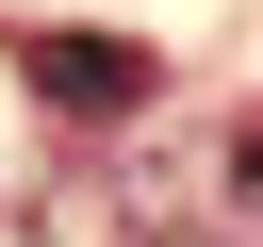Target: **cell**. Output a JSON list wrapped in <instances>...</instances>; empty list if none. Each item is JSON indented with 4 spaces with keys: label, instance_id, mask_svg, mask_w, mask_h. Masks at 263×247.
Wrapping results in <instances>:
<instances>
[{
    "label": "cell",
    "instance_id": "2",
    "mask_svg": "<svg viewBox=\"0 0 263 247\" xmlns=\"http://www.w3.org/2000/svg\"><path fill=\"white\" fill-rule=\"evenodd\" d=\"M230 198H247V214H263V132H230Z\"/></svg>",
    "mask_w": 263,
    "mask_h": 247
},
{
    "label": "cell",
    "instance_id": "3",
    "mask_svg": "<svg viewBox=\"0 0 263 247\" xmlns=\"http://www.w3.org/2000/svg\"><path fill=\"white\" fill-rule=\"evenodd\" d=\"M132 247H197V231H132Z\"/></svg>",
    "mask_w": 263,
    "mask_h": 247
},
{
    "label": "cell",
    "instance_id": "1",
    "mask_svg": "<svg viewBox=\"0 0 263 247\" xmlns=\"http://www.w3.org/2000/svg\"><path fill=\"white\" fill-rule=\"evenodd\" d=\"M16 66H33L66 115H132V99H148V49H115V33H33Z\"/></svg>",
    "mask_w": 263,
    "mask_h": 247
}]
</instances>
